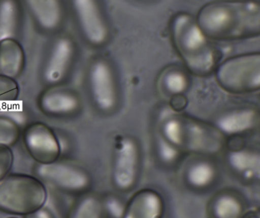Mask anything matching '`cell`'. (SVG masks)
Here are the masks:
<instances>
[{"label": "cell", "instance_id": "6da1fadb", "mask_svg": "<svg viewBox=\"0 0 260 218\" xmlns=\"http://www.w3.org/2000/svg\"><path fill=\"white\" fill-rule=\"evenodd\" d=\"M197 25L208 39L236 41L260 36V2H211L199 11Z\"/></svg>", "mask_w": 260, "mask_h": 218}, {"label": "cell", "instance_id": "7a4b0ae2", "mask_svg": "<svg viewBox=\"0 0 260 218\" xmlns=\"http://www.w3.org/2000/svg\"><path fill=\"white\" fill-rule=\"evenodd\" d=\"M171 30L176 49L190 72L206 76L215 71L221 55L210 43L191 15H176Z\"/></svg>", "mask_w": 260, "mask_h": 218}, {"label": "cell", "instance_id": "3957f363", "mask_svg": "<svg viewBox=\"0 0 260 218\" xmlns=\"http://www.w3.org/2000/svg\"><path fill=\"white\" fill-rule=\"evenodd\" d=\"M162 137L180 152L215 155L224 145V135L217 126L184 117H172L164 123Z\"/></svg>", "mask_w": 260, "mask_h": 218}, {"label": "cell", "instance_id": "277c9868", "mask_svg": "<svg viewBox=\"0 0 260 218\" xmlns=\"http://www.w3.org/2000/svg\"><path fill=\"white\" fill-rule=\"evenodd\" d=\"M47 186L35 175L11 173L0 182V212L26 217L45 207Z\"/></svg>", "mask_w": 260, "mask_h": 218}, {"label": "cell", "instance_id": "5b68a950", "mask_svg": "<svg viewBox=\"0 0 260 218\" xmlns=\"http://www.w3.org/2000/svg\"><path fill=\"white\" fill-rule=\"evenodd\" d=\"M215 79L221 89L232 94L260 91V52L234 56L218 64Z\"/></svg>", "mask_w": 260, "mask_h": 218}, {"label": "cell", "instance_id": "8992f818", "mask_svg": "<svg viewBox=\"0 0 260 218\" xmlns=\"http://www.w3.org/2000/svg\"><path fill=\"white\" fill-rule=\"evenodd\" d=\"M32 172L46 186L63 194L79 197L89 193L92 187L88 172L70 162L58 160L52 164H35Z\"/></svg>", "mask_w": 260, "mask_h": 218}, {"label": "cell", "instance_id": "52a82bcc", "mask_svg": "<svg viewBox=\"0 0 260 218\" xmlns=\"http://www.w3.org/2000/svg\"><path fill=\"white\" fill-rule=\"evenodd\" d=\"M140 173V150L136 140L123 137L116 146L111 182L114 190L128 193L137 185Z\"/></svg>", "mask_w": 260, "mask_h": 218}, {"label": "cell", "instance_id": "ba28073f", "mask_svg": "<svg viewBox=\"0 0 260 218\" xmlns=\"http://www.w3.org/2000/svg\"><path fill=\"white\" fill-rule=\"evenodd\" d=\"M24 149L38 164L56 162L61 155V145L51 127L41 121L28 123L21 132Z\"/></svg>", "mask_w": 260, "mask_h": 218}, {"label": "cell", "instance_id": "9c48e42d", "mask_svg": "<svg viewBox=\"0 0 260 218\" xmlns=\"http://www.w3.org/2000/svg\"><path fill=\"white\" fill-rule=\"evenodd\" d=\"M74 53V43L70 37L56 38L41 65L40 74L43 83L49 88L60 84L68 74Z\"/></svg>", "mask_w": 260, "mask_h": 218}, {"label": "cell", "instance_id": "30bf717a", "mask_svg": "<svg viewBox=\"0 0 260 218\" xmlns=\"http://www.w3.org/2000/svg\"><path fill=\"white\" fill-rule=\"evenodd\" d=\"M90 92L98 109L109 112L117 104V91L114 74L110 65L104 60L93 62L88 74Z\"/></svg>", "mask_w": 260, "mask_h": 218}, {"label": "cell", "instance_id": "8fae6325", "mask_svg": "<svg viewBox=\"0 0 260 218\" xmlns=\"http://www.w3.org/2000/svg\"><path fill=\"white\" fill-rule=\"evenodd\" d=\"M73 9L86 40L93 46L104 45L108 41L109 30L95 1L75 0Z\"/></svg>", "mask_w": 260, "mask_h": 218}, {"label": "cell", "instance_id": "7c38bea8", "mask_svg": "<svg viewBox=\"0 0 260 218\" xmlns=\"http://www.w3.org/2000/svg\"><path fill=\"white\" fill-rule=\"evenodd\" d=\"M26 9L35 28L44 33L57 31L64 19V9L58 0H27Z\"/></svg>", "mask_w": 260, "mask_h": 218}, {"label": "cell", "instance_id": "4fadbf2b", "mask_svg": "<svg viewBox=\"0 0 260 218\" xmlns=\"http://www.w3.org/2000/svg\"><path fill=\"white\" fill-rule=\"evenodd\" d=\"M165 202L157 190L144 188L132 195L120 218H164Z\"/></svg>", "mask_w": 260, "mask_h": 218}, {"label": "cell", "instance_id": "5bb4252c", "mask_svg": "<svg viewBox=\"0 0 260 218\" xmlns=\"http://www.w3.org/2000/svg\"><path fill=\"white\" fill-rule=\"evenodd\" d=\"M260 114L255 108L241 107L228 110L217 119L216 126L224 134L239 137L256 129Z\"/></svg>", "mask_w": 260, "mask_h": 218}, {"label": "cell", "instance_id": "9a60e30c", "mask_svg": "<svg viewBox=\"0 0 260 218\" xmlns=\"http://www.w3.org/2000/svg\"><path fill=\"white\" fill-rule=\"evenodd\" d=\"M40 111L50 117H66L76 112L79 108V98L65 90L49 88L38 98Z\"/></svg>", "mask_w": 260, "mask_h": 218}, {"label": "cell", "instance_id": "2e32d148", "mask_svg": "<svg viewBox=\"0 0 260 218\" xmlns=\"http://www.w3.org/2000/svg\"><path fill=\"white\" fill-rule=\"evenodd\" d=\"M25 68V51L19 40L13 38L0 40V74L17 80Z\"/></svg>", "mask_w": 260, "mask_h": 218}, {"label": "cell", "instance_id": "e0dca14e", "mask_svg": "<svg viewBox=\"0 0 260 218\" xmlns=\"http://www.w3.org/2000/svg\"><path fill=\"white\" fill-rule=\"evenodd\" d=\"M23 27V6L14 0L0 1V40L18 39Z\"/></svg>", "mask_w": 260, "mask_h": 218}, {"label": "cell", "instance_id": "ac0fdd59", "mask_svg": "<svg viewBox=\"0 0 260 218\" xmlns=\"http://www.w3.org/2000/svg\"><path fill=\"white\" fill-rule=\"evenodd\" d=\"M66 218H108L104 196L91 192L79 196Z\"/></svg>", "mask_w": 260, "mask_h": 218}, {"label": "cell", "instance_id": "d6986e66", "mask_svg": "<svg viewBox=\"0 0 260 218\" xmlns=\"http://www.w3.org/2000/svg\"><path fill=\"white\" fill-rule=\"evenodd\" d=\"M216 173V168L212 162L206 160H197L186 168L185 184L192 190H204L214 182Z\"/></svg>", "mask_w": 260, "mask_h": 218}, {"label": "cell", "instance_id": "ffe728a7", "mask_svg": "<svg viewBox=\"0 0 260 218\" xmlns=\"http://www.w3.org/2000/svg\"><path fill=\"white\" fill-rule=\"evenodd\" d=\"M234 170L247 178H260V155L249 151H234L229 156Z\"/></svg>", "mask_w": 260, "mask_h": 218}, {"label": "cell", "instance_id": "44dd1931", "mask_svg": "<svg viewBox=\"0 0 260 218\" xmlns=\"http://www.w3.org/2000/svg\"><path fill=\"white\" fill-rule=\"evenodd\" d=\"M241 211L240 202L228 195L218 196L212 202V213L215 218H239Z\"/></svg>", "mask_w": 260, "mask_h": 218}, {"label": "cell", "instance_id": "7402d4cb", "mask_svg": "<svg viewBox=\"0 0 260 218\" xmlns=\"http://www.w3.org/2000/svg\"><path fill=\"white\" fill-rule=\"evenodd\" d=\"M19 95L18 81L0 74V112L11 109L18 101Z\"/></svg>", "mask_w": 260, "mask_h": 218}, {"label": "cell", "instance_id": "603a6c76", "mask_svg": "<svg viewBox=\"0 0 260 218\" xmlns=\"http://www.w3.org/2000/svg\"><path fill=\"white\" fill-rule=\"evenodd\" d=\"M21 126L9 116L0 115V145L13 147L21 137Z\"/></svg>", "mask_w": 260, "mask_h": 218}, {"label": "cell", "instance_id": "cb8c5ba5", "mask_svg": "<svg viewBox=\"0 0 260 218\" xmlns=\"http://www.w3.org/2000/svg\"><path fill=\"white\" fill-rule=\"evenodd\" d=\"M164 85L170 94L180 95L187 90L189 80L186 74L182 71H171L165 75Z\"/></svg>", "mask_w": 260, "mask_h": 218}, {"label": "cell", "instance_id": "d4e9b609", "mask_svg": "<svg viewBox=\"0 0 260 218\" xmlns=\"http://www.w3.org/2000/svg\"><path fill=\"white\" fill-rule=\"evenodd\" d=\"M14 161L15 155L12 147L0 145V182L11 173Z\"/></svg>", "mask_w": 260, "mask_h": 218}, {"label": "cell", "instance_id": "484cf974", "mask_svg": "<svg viewBox=\"0 0 260 218\" xmlns=\"http://www.w3.org/2000/svg\"><path fill=\"white\" fill-rule=\"evenodd\" d=\"M157 152L160 159L167 164L174 163L180 155V151L168 143L163 137H160L157 143Z\"/></svg>", "mask_w": 260, "mask_h": 218}, {"label": "cell", "instance_id": "4316f807", "mask_svg": "<svg viewBox=\"0 0 260 218\" xmlns=\"http://www.w3.org/2000/svg\"><path fill=\"white\" fill-rule=\"evenodd\" d=\"M108 218H120L126 203H122L117 196L104 197Z\"/></svg>", "mask_w": 260, "mask_h": 218}, {"label": "cell", "instance_id": "83f0119b", "mask_svg": "<svg viewBox=\"0 0 260 218\" xmlns=\"http://www.w3.org/2000/svg\"><path fill=\"white\" fill-rule=\"evenodd\" d=\"M24 218H56L53 212L49 208H43L37 212L30 215L26 216Z\"/></svg>", "mask_w": 260, "mask_h": 218}, {"label": "cell", "instance_id": "f1b7e54d", "mask_svg": "<svg viewBox=\"0 0 260 218\" xmlns=\"http://www.w3.org/2000/svg\"><path fill=\"white\" fill-rule=\"evenodd\" d=\"M244 218H260V211H253L249 213Z\"/></svg>", "mask_w": 260, "mask_h": 218}, {"label": "cell", "instance_id": "f546056e", "mask_svg": "<svg viewBox=\"0 0 260 218\" xmlns=\"http://www.w3.org/2000/svg\"><path fill=\"white\" fill-rule=\"evenodd\" d=\"M6 218H20V217H15V216H12V217H6Z\"/></svg>", "mask_w": 260, "mask_h": 218}]
</instances>
